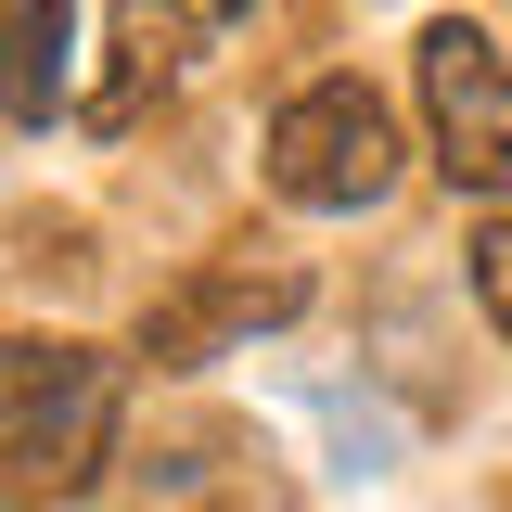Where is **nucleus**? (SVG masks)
<instances>
[{"label":"nucleus","instance_id":"1","mask_svg":"<svg viewBox=\"0 0 512 512\" xmlns=\"http://www.w3.org/2000/svg\"><path fill=\"white\" fill-rule=\"evenodd\" d=\"M0 423H13V512L77 500L128 423V372L77 333H13V372H0Z\"/></svg>","mask_w":512,"mask_h":512},{"label":"nucleus","instance_id":"2","mask_svg":"<svg viewBox=\"0 0 512 512\" xmlns=\"http://www.w3.org/2000/svg\"><path fill=\"white\" fill-rule=\"evenodd\" d=\"M269 192L308 205V218H359L397 192V116H384L359 77H308L282 116H269Z\"/></svg>","mask_w":512,"mask_h":512},{"label":"nucleus","instance_id":"3","mask_svg":"<svg viewBox=\"0 0 512 512\" xmlns=\"http://www.w3.org/2000/svg\"><path fill=\"white\" fill-rule=\"evenodd\" d=\"M410 90H423V141L461 192H512V64L487 52L474 13H436L410 39Z\"/></svg>","mask_w":512,"mask_h":512},{"label":"nucleus","instance_id":"4","mask_svg":"<svg viewBox=\"0 0 512 512\" xmlns=\"http://www.w3.org/2000/svg\"><path fill=\"white\" fill-rule=\"evenodd\" d=\"M308 308V269L295 256H205L192 282H167L154 308H141V359L154 372H205V359H231L244 333Z\"/></svg>","mask_w":512,"mask_h":512},{"label":"nucleus","instance_id":"5","mask_svg":"<svg viewBox=\"0 0 512 512\" xmlns=\"http://www.w3.org/2000/svg\"><path fill=\"white\" fill-rule=\"evenodd\" d=\"M64 39H77V0H13V128L26 141L64 103Z\"/></svg>","mask_w":512,"mask_h":512},{"label":"nucleus","instance_id":"6","mask_svg":"<svg viewBox=\"0 0 512 512\" xmlns=\"http://www.w3.org/2000/svg\"><path fill=\"white\" fill-rule=\"evenodd\" d=\"M474 308H487V320L512 333V218L487 231V244H474Z\"/></svg>","mask_w":512,"mask_h":512},{"label":"nucleus","instance_id":"7","mask_svg":"<svg viewBox=\"0 0 512 512\" xmlns=\"http://www.w3.org/2000/svg\"><path fill=\"white\" fill-rule=\"evenodd\" d=\"M218 13H244V0H218Z\"/></svg>","mask_w":512,"mask_h":512}]
</instances>
